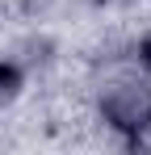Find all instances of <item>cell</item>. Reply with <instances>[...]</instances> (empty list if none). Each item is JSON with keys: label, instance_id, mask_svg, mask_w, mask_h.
I'll return each instance as SVG.
<instances>
[{"label": "cell", "instance_id": "cell-1", "mask_svg": "<svg viewBox=\"0 0 151 155\" xmlns=\"http://www.w3.org/2000/svg\"><path fill=\"white\" fill-rule=\"evenodd\" d=\"M101 122L113 130V134H122L130 138L139 122L151 113V88L147 84H139V80H118V84H109L105 92H101Z\"/></svg>", "mask_w": 151, "mask_h": 155}, {"label": "cell", "instance_id": "cell-4", "mask_svg": "<svg viewBox=\"0 0 151 155\" xmlns=\"http://www.w3.org/2000/svg\"><path fill=\"white\" fill-rule=\"evenodd\" d=\"M134 59H139V67H147V71H151V29L139 38V46H134Z\"/></svg>", "mask_w": 151, "mask_h": 155}, {"label": "cell", "instance_id": "cell-2", "mask_svg": "<svg viewBox=\"0 0 151 155\" xmlns=\"http://www.w3.org/2000/svg\"><path fill=\"white\" fill-rule=\"evenodd\" d=\"M21 88H25V67L17 59H0V105L17 101Z\"/></svg>", "mask_w": 151, "mask_h": 155}, {"label": "cell", "instance_id": "cell-3", "mask_svg": "<svg viewBox=\"0 0 151 155\" xmlns=\"http://www.w3.org/2000/svg\"><path fill=\"white\" fill-rule=\"evenodd\" d=\"M126 143H130L134 151H151V113L143 117V122H139V130H134V134H130Z\"/></svg>", "mask_w": 151, "mask_h": 155}]
</instances>
